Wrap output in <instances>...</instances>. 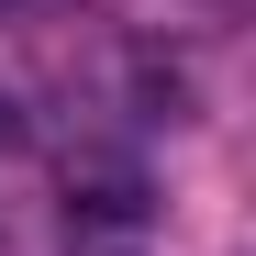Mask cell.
<instances>
[{
  "label": "cell",
  "instance_id": "cell-1",
  "mask_svg": "<svg viewBox=\"0 0 256 256\" xmlns=\"http://www.w3.org/2000/svg\"><path fill=\"white\" fill-rule=\"evenodd\" d=\"M67 212H78V223H145L156 190H145V167L122 145H78L67 156Z\"/></svg>",
  "mask_w": 256,
  "mask_h": 256
},
{
  "label": "cell",
  "instance_id": "cell-2",
  "mask_svg": "<svg viewBox=\"0 0 256 256\" xmlns=\"http://www.w3.org/2000/svg\"><path fill=\"white\" fill-rule=\"evenodd\" d=\"M0 145H22V100L12 90H0Z\"/></svg>",
  "mask_w": 256,
  "mask_h": 256
}]
</instances>
